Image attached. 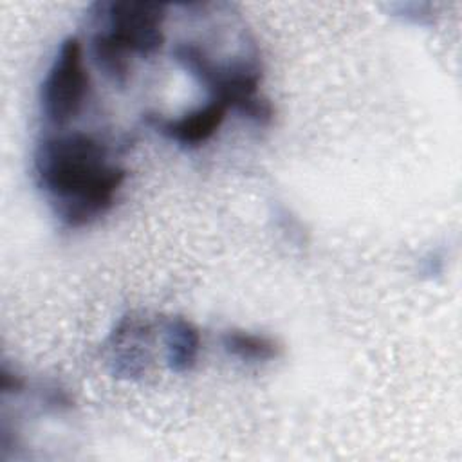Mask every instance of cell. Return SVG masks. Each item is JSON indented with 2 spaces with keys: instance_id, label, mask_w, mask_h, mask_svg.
<instances>
[{
  "instance_id": "cell-2",
  "label": "cell",
  "mask_w": 462,
  "mask_h": 462,
  "mask_svg": "<svg viewBox=\"0 0 462 462\" xmlns=\"http://www.w3.org/2000/svg\"><path fill=\"white\" fill-rule=\"evenodd\" d=\"M173 58L209 90L211 99L222 101L258 126H267L273 121L274 108L267 97L260 96L262 69L256 58L218 63L193 42L177 43Z\"/></svg>"
},
{
  "instance_id": "cell-4",
  "label": "cell",
  "mask_w": 462,
  "mask_h": 462,
  "mask_svg": "<svg viewBox=\"0 0 462 462\" xmlns=\"http://www.w3.org/2000/svg\"><path fill=\"white\" fill-rule=\"evenodd\" d=\"M90 92V78L83 63L81 42L69 36L61 42L52 65L40 88L42 116L51 126H63L74 121Z\"/></svg>"
},
{
  "instance_id": "cell-7",
  "label": "cell",
  "mask_w": 462,
  "mask_h": 462,
  "mask_svg": "<svg viewBox=\"0 0 462 462\" xmlns=\"http://www.w3.org/2000/svg\"><path fill=\"white\" fill-rule=\"evenodd\" d=\"M166 363L171 372L186 374L197 365L200 352L199 328L182 316H173L162 323Z\"/></svg>"
},
{
  "instance_id": "cell-1",
  "label": "cell",
  "mask_w": 462,
  "mask_h": 462,
  "mask_svg": "<svg viewBox=\"0 0 462 462\" xmlns=\"http://www.w3.org/2000/svg\"><path fill=\"white\" fill-rule=\"evenodd\" d=\"M34 177L61 224L83 227L108 213L126 170L110 159L101 139L74 130L47 134L38 143Z\"/></svg>"
},
{
  "instance_id": "cell-6",
  "label": "cell",
  "mask_w": 462,
  "mask_h": 462,
  "mask_svg": "<svg viewBox=\"0 0 462 462\" xmlns=\"http://www.w3.org/2000/svg\"><path fill=\"white\" fill-rule=\"evenodd\" d=\"M227 110L229 108L222 101L209 99L204 106L189 110L180 117H161L157 114H146V123L180 146L197 148L218 132Z\"/></svg>"
},
{
  "instance_id": "cell-10",
  "label": "cell",
  "mask_w": 462,
  "mask_h": 462,
  "mask_svg": "<svg viewBox=\"0 0 462 462\" xmlns=\"http://www.w3.org/2000/svg\"><path fill=\"white\" fill-rule=\"evenodd\" d=\"M23 379L16 374H9L7 368H2V390L7 393V392H20L23 388Z\"/></svg>"
},
{
  "instance_id": "cell-5",
  "label": "cell",
  "mask_w": 462,
  "mask_h": 462,
  "mask_svg": "<svg viewBox=\"0 0 462 462\" xmlns=\"http://www.w3.org/2000/svg\"><path fill=\"white\" fill-rule=\"evenodd\" d=\"M150 332L152 327L144 318L128 314L117 321L105 343L106 363L116 377L134 379L148 370Z\"/></svg>"
},
{
  "instance_id": "cell-3",
  "label": "cell",
  "mask_w": 462,
  "mask_h": 462,
  "mask_svg": "<svg viewBox=\"0 0 462 462\" xmlns=\"http://www.w3.org/2000/svg\"><path fill=\"white\" fill-rule=\"evenodd\" d=\"M96 27L130 56H153L164 45L166 4L114 0L92 5Z\"/></svg>"
},
{
  "instance_id": "cell-9",
  "label": "cell",
  "mask_w": 462,
  "mask_h": 462,
  "mask_svg": "<svg viewBox=\"0 0 462 462\" xmlns=\"http://www.w3.org/2000/svg\"><path fill=\"white\" fill-rule=\"evenodd\" d=\"M90 51L96 67L103 76L117 87H125L132 74V56L108 40L103 32L94 31L90 38Z\"/></svg>"
},
{
  "instance_id": "cell-8",
  "label": "cell",
  "mask_w": 462,
  "mask_h": 462,
  "mask_svg": "<svg viewBox=\"0 0 462 462\" xmlns=\"http://www.w3.org/2000/svg\"><path fill=\"white\" fill-rule=\"evenodd\" d=\"M224 350L245 363H267L280 356L278 343L263 334L231 328L222 334Z\"/></svg>"
}]
</instances>
